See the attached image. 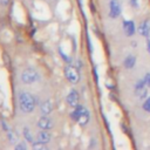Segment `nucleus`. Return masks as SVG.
Wrapping results in <instances>:
<instances>
[{"label": "nucleus", "mask_w": 150, "mask_h": 150, "mask_svg": "<svg viewBox=\"0 0 150 150\" xmlns=\"http://www.w3.org/2000/svg\"><path fill=\"white\" fill-rule=\"evenodd\" d=\"M19 103H20V109L28 114L30 111H33V109L35 108V104H36V100L35 97L29 94V93H21L20 96H19Z\"/></svg>", "instance_id": "1"}, {"label": "nucleus", "mask_w": 150, "mask_h": 150, "mask_svg": "<svg viewBox=\"0 0 150 150\" xmlns=\"http://www.w3.org/2000/svg\"><path fill=\"white\" fill-rule=\"evenodd\" d=\"M73 120H75L80 125H86L89 121V112L87 109H84L81 105L75 107V110L71 114Z\"/></svg>", "instance_id": "2"}, {"label": "nucleus", "mask_w": 150, "mask_h": 150, "mask_svg": "<svg viewBox=\"0 0 150 150\" xmlns=\"http://www.w3.org/2000/svg\"><path fill=\"white\" fill-rule=\"evenodd\" d=\"M21 79H22V81L25 83H33V82H35V81L39 80V74H38V71L35 69L27 68V69H25L22 71Z\"/></svg>", "instance_id": "3"}, {"label": "nucleus", "mask_w": 150, "mask_h": 150, "mask_svg": "<svg viewBox=\"0 0 150 150\" xmlns=\"http://www.w3.org/2000/svg\"><path fill=\"white\" fill-rule=\"evenodd\" d=\"M64 75H66V77L68 79V81L71 82V83H76V82H79V80H80L79 70H77V68H75V67H73V66H67V67H66V69H64Z\"/></svg>", "instance_id": "4"}, {"label": "nucleus", "mask_w": 150, "mask_h": 150, "mask_svg": "<svg viewBox=\"0 0 150 150\" xmlns=\"http://www.w3.org/2000/svg\"><path fill=\"white\" fill-rule=\"evenodd\" d=\"M109 7H110V11H109V16L110 18L115 19L121 14V5L117 0H111L110 4H109Z\"/></svg>", "instance_id": "5"}, {"label": "nucleus", "mask_w": 150, "mask_h": 150, "mask_svg": "<svg viewBox=\"0 0 150 150\" xmlns=\"http://www.w3.org/2000/svg\"><path fill=\"white\" fill-rule=\"evenodd\" d=\"M135 91H136V94L138 95L139 98H144V97L146 96L148 90H146V88H145V81H144V80L137 82V84H136V87H135Z\"/></svg>", "instance_id": "6"}, {"label": "nucleus", "mask_w": 150, "mask_h": 150, "mask_svg": "<svg viewBox=\"0 0 150 150\" xmlns=\"http://www.w3.org/2000/svg\"><path fill=\"white\" fill-rule=\"evenodd\" d=\"M38 125H39L42 130H49V129L53 127V121H52L47 115H45V116H42V117L39 120Z\"/></svg>", "instance_id": "7"}, {"label": "nucleus", "mask_w": 150, "mask_h": 150, "mask_svg": "<svg viewBox=\"0 0 150 150\" xmlns=\"http://www.w3.org/2000/svg\"><path fill=\"white\" fill-rule=\"evenodd\" d=\"M138 33L143 36H149L150 34V20L149 19L141 22V25L138 26Z\"/></svg>", "instance_id": "8"}, {"label": "nucleus", "mask_w": 150, "mask_h": 150, "mask_svg": "<svg viewBox=\"0 0 150 150\" xmlns=\"http://www.w3.org/2000/svg\"><path fill=\"white\" fill-rule=\"evenodd\" d=\"M67 102L71 107H77L79 105V94L76 90H71L68 96H67Z\"/></svg>", "instance_id": "9"}, {"label": "nucleus", "mask_w": 150, "mask_h": 150, "mask_svg": "<svg viewBox=\"0 0 150 150\" xmlns=\"http://www.w3.org/2000/svg\"><path fill=\"white\" fill-rule=\"evenodd\" d=\"M123 29H124V33L128 36H131L135 33V25H134V22L132 21H124L123 22Z\"/></svg>", "instance_id": "10"}, {"label": "nucleus", "mask_w": 150, "mask_h": 150, "mask_svg": "<svg viewBox=\"0 0 150 150\" xmlns=\"http://www.w3.org/2000/svg\"><path fill=\"white\" fill-rule=\"evenodd\" d=\"M52 110H53V104H52L50 101H45V102L41 104V112H42L43 115L50 114Z\"/></svg>", "instance_id": "11"}, {"label": "nucleus", "mask_w": 150, "mask_h": 150, "mask_svg": "<svg viewBox=\"0 0 150 150\" xmlns=\"http://www.w3.org/2000/svg\"><path fill=\"white\" fill-rule=\"evenodd\" d=\"M135 63H136V57H135L134 55H129V56H127L125 60H124V67L128 68V69L132 68V67L135 66Z\"/></svg>", "instance_id": "12"}, {"label": "nucleus", "mask_w": 150, "mask_h": 150, "mask_svg": "<svg viewBox=\"0 0 150 150\" xmlns=\"http://www.w3.org/2000/svg\"><path fill=\"white\" fill-rule=\"evenodd\" d=\"M39 141L40 142H42V143H48L49 141H50V135H49V132L48 131H41L40 134H39Z\"/></svg>", "instance_id": "13"}, {"label": "nucleus", "mask_w": 150, "mask_h": 150, "mask_svg": "<svg viewBox=\"0 0 150 150\" xmlns=\"http://www.w3.org/2000/svg\"><path fill=\"white\" fill-rule=\"evenodd\" d=\"M33 149H35V150H46V145H45V143L39 141L36 143H33Z\"/></svg>", "instance_id": "14"}, {"label": "nucleus", "mask_w": 150, "mask_h": 150, "mask_svg": "<svg viewBox=\"0 0 150 150\" xmlns=\"http://www.w3.org/2000/svg\"><path fill=\"white\" fill-rule=\"evenodd\" d=\"M23 136H25V138H26L28 142H33V137H32V135H30L29 129L23 128Z\"/></svg>", "instance_id": "15"}, {"label": "nucleus", "mask_w": 150, "mask_h": 150, "mask_svg": "<svg viewBox=\"0 0 150 150\" xmlns=\"http://www.w3.org/2000/svg\"><path fill=\"white\" fill-rule=\"evenodd\" d=\"M8 138H9V142L11 143H15L16 141H18V138H16V135L13 132V131H8Z\"/></svg>", "instance_id": "16"}, {"label": "nucleus", "mask_w": 150, "mask_h": 150, "mask_svg": "<svg viewBox=\"0 0 150 150\" xmlns=\"http://www.w3.org/2000/svg\"><path fill=\"white\" fill-rule=\"evenodd\" d=\"M143 109H144L145 111L150 112V96L144 101V103H143Z\"/></svg>", "instance_id": "17"}, {"label": "nucleus", "mask_w": 150, "mask_h": 150, "mask_svg": "<svg viewBox=\"0 0 150 150\" xmlns=\"http://www.w3.org/2000/svg\"><path fill=\"white\" fill-rule=\"evenodd\" d=\"M15 149H16V150H20V149L25 150V149H26V145L22 144V143H20V144H16V145H15Z\"/></svg>", "instance_id": "18"}, {"label": "nucleus", "mask_w": 150, "mask_h": 150, "mask_svg": "<svg viewBox=\"0 0 150 150\" xmlns=\"http://www.w3.org/2000/svg\"><path fill=\"white\" fill-rule=\"evenodd\" d=\"M144 81H145V83H146V84L150 87V74H146V75H145Z\"/></svg>", "instance_id": "19"}, {"label": "nucleus", "mask_w": 150, "mask_h": 150, "mask_svg": "<svg viewBox=\"0 0 150 150\" xmlns=\"http://www.w3.org/2000/svg\"><path fill=\"white\" fill-rule=\"evenodd\" d=\"M130 2H131V5H132L134 7H137V6H138V5H137V0H131Z\"/></svg>", "instance_id": "20"}, {"label": "nucleus", "mask_w": 150, "mask_h": 150, "mask_svg": "<svg viewBox=\"0 0 150 150\" xmlns=\"http://www.w3.org/2000/svg\"><path fill=\"white\" fill-rule=\"evenodd\" d=\"M146 48H148V52H149V54H150V39L148 40V45H146Z\"/></svg>", "instance_id": "21"}, {"label": "nucleus", "mask_w": 150, "mask_h": 150, "mask_svg": "<svg viewBox=\"0 0 150 150\" xmlns=\"http://www.w3.org/2000/svg\"><path fill=\"white\" fill-rule=\"evenodd\" d=\"M2 4H5V5H6V4H7V0H2Z\"/></svg>", "instance_id": "22"}]
</instances>
